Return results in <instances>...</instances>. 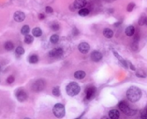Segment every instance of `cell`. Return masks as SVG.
<instances>
[{
    "label": "cell",
    "instance_id": "cell-20",
    "mask_svg": "<svg viewBox=\"0 0 147 119\" xmlns=\"http://www.w3.org/2000/svg\"><path fill=\"white\" fill-rule=\"evenodd\" d=\"M29 31H30V29H29V27L28 25L23 26V27H22V29H21V33L23 35H25V36L29 35Z\"/></svg>",
    "mask_w": 147,
    "mask_h": 119
},
{
    "label": "cell",
    "instance_id": "cell-29",
    "mask_svg": "<svg viewBox=\"0 0 147 119\" xmlns=\"http://www.w3.org/2000/svg\"><path fill=\"white\" fill-rule=\"evenodd\" d=\"M134 7H135V4H134V3H130V4L127 5L126 11H129V12H131V11H132L133 9H134Z\"/></svg>",
    "mask_w": 147,
    "mask_h": 119
},
{
    "label": "cell",
    "instance_id": "cell-30",
    "mask_svg": "<svg viewBox=\"0 0 147 119\" xmlns=\"http://www.w3.org/2000/svg\"><path fill=\"white\" fill-rule=\"evenodd\" d=\"M59 28H60V26H59V24H56V23H53L52 24V25H51V29H53V30H58L59 29Z\"/></svg>",
    "mask_w": 147,
    "mask_h": 119
},
{
    "label": "cell",
    "instance_id": "cell-31",
    "mask_svg": "<svg viewBox=\"0 0 147 119\" xmlns=\"http://www.w3.org/2000/svg\"><path fill=\"white\" fill-rule=\"evenodd\" d=\"M15 80V78L13 77V76H9L7 79V83L8 84H12L13 82H14Z\"/></svg>",
    "mask_w": 147,
    "mask_h": 119
},
{
    "label": "cell",
    "instance_id": "cell-13",
    "mask_svg": "<svg viewBox=\"0 0 147 119\" xmlns=\"http://www.w3.org/2000/svg\"><path fill=\"white\" fill-rule=\"evenodd\" d=\"M109 117L110 119H118L120 117V113L118 110H112L109 111Z\"/></svg>",
    "mask_w": 147,
    "mask_h": 119
},
{
    "label": "cell",
    "instance_id": "cell-2",
    "mask_svg": "<svg viewBox=\"0 0 147 119\" xmlns=\"http://www.w3.org/2000/svg\"><path fill=\"white\" fill-rule=\"evenodd\" d=\"M66 92L68 96H76L80 92H81V87L76 82H70L66 86Z\"/></svg>",
    "mask_w": 147,
    "mask_h": 119
},
{
    "label": "cell",
    "instance_id": "cell-16",
    "mask_svg": "<svg viewBox=\"0 0 147 119\" xmlns=\"http://www.w3.org/2000/svg\"><path fill=\"white\" fill-rule=\"evenodd\" d=\"M85 76H86V73H85L84 71H77V72H74V78L77 79H82L85 78Z\"/></svg>",
    "mask_w": 147,
    "mask_h": 119
},
{
    "label": "cell",
    "instance_id": "cell-34",
    "mask_svg": "<svg viewBox=\"0 0 147 119\" xmlns=\"http://www.w3.org/2000/svg\"><path fill=\"white\" fill-rule=\"evenodd\" d=\"M69 8H70V11H74V10H75V8L74 7L73 4H72V5H70V6H69Z\"/></svg>",
    "mask_w": 147,
    "mask_h": 119
},
{
    "label": "cell",
    "instance_id": "cell-23",
    "mask_svg": "<svg viewBox=\"0 0 147 119\" xmlns=\"http://www.w3.org/2000/svg\"><path fill=\"white\" fill-rule=\"evenodd\" d=\"M4 48L8 51H11L14 48V45H13V43L11 42H5V44H4Z\"/></svg>",
    "mask_w": 147,
    "mask_h": 119
},
{
    "label": "cell",
    "instance_id": "cell-22",
    "mask_svg": "<svg viewBox=\"0 0 147 119\" xmlns=\"http://www.w3.org/2000/svg\"><path fill=\"white\" fill-rule=\"evenodd\" d=\"M33 41H34V37H33L32 36H30V35H27V36H25V37H24V42L27 44L32 43Z\"/></svg>",
    "mask_w": 147,
    "mask_h": 119
},
{
    "label": "cell",
    "instance_id": "cell-7",
    "mask_svg": "<svg viewBox=\"0 0 147 119\" xmlns=\"http://www.w3.org/2000/svg\"><path fill=\"white\" fill-rule=\"evenodd\" d=\"M78 49L81 54H88L90 50V46L87 42H81L78 46Z\"/></svg>",
    "mask_w": 147,
    "mask_h": 119
},
{
    "label": "cell",
    "instance_id": "cell-28",
    "mask_svg": "<svg viewBox=\"0 0 147 119\" xmlns=\"http://www.w3.org/2000/svg\"><path fill=\"white\" fill-rule=\"evenodd\" d=\"M145 19H146V16H145L144 15L141 16V17L138 19V24L140 26H143L144 24H145Z\"/></svg>",
    "mask_w": 147,
    "mask_h": 119
},
{
    "label": "cell",
    "instance_id": "cell-8",
    "mask_svg": "<svg viewBox=\"0 0 147 119\" xmlns=\"http://www.w3.org/2000/svg\"><path fill=\"white\" fill-rule=\"evenodd\" d=\"M63 54V49L61 48H54L48 53V55L50 57H60Z\"/></svg>",
    "mask_w": 147,
    "mask_h": 119
},
{
    "label": "cell",
    "instance_id": "cell-36",
    "mask_svg": "<svg viewBox=\"0 0 147 119\" xmlns=\"http://www.w3.org/2000/svg\"><path fill=\"white\" fill-rule=\"evenodd\" d=\"M141 119H147V115L146 114H145V115H143L141 117Z\"/></svg>",
    "mask_w": 147,
    "mask_h": 119
},
{
    "label": "cell",
    "instance_id": "cell-11",
    "mask_svg": "<svg viewBox=\"0 0 147 119\" xmlns=\"http://www.w3.org/2000/svg\"><path fill=\"white\" fill-rule=\"evenodd\" d=\"M86 4H87V2L85 1V0H76V1L74 2L73 5L75 9H81V10L85 7Z\"/></svg>",
    "mask_w": 147,
    "mask_h": 119
},
{
    "label": "cell",
    "instance_id": "cell-32",
    "mask_svg": "<svg viewBox=\"0 0 147 119\" xmlns=\"http://www.w3.org/2000/svg\"><path fill=\"white\" fill-rule=\"evenodd\" d=\"M45 11H46V12L48 13V14H50V13L53 12V9H52V7H50V6H47Z\"/></svg>",
    "mask_w": 147,
    "mask_h": 119
},
{
    "label": "cell",
    "instance_id": "cell-15",
    "mask_svg": "<svg viewBox=\"0 0 147 119\" xmlns=\"http://www.w3.org/2000/svg\"><path fill=\"white\" fill-rule=\"evenodd\" d=\"M113 54H114V55L116 56V58H117V59H118V60H119V61L121 62V64H122V65L124 66L125 67H127V66H128L127 62H126V60H125L123 59V58H122L121 56H120L119 54H118V53H117V52H115V51H113Z\"/></svg>",
    "mask_w": 147,
    "mask_h": 119
},
{
    "label": "cell",
    "instance_id": "cell-24",
    "mask_svg": "<svg viewBox=\"0 0 147 119\" xmlns=\"http://www.w3.org/2000/svg\"><path fill=\"white\" fill-rule=\"evenodd\" d=\"M59 42V36L58 35H53L52 36L50 37V42L53 44H56Z\"/></svg>",
    "mask_w": 147,
    "mask_h": 119
},
{
    "label": "cell",
    "instance_id": "cell-21",
    "mask_svg": "<svg viewBox=\"0 0 147 119\" xmlns=\"http://www.w3.org/2000/svg\"><path fill=\"white\" fill-rule=\"evenodd\" d=\"M88 14H89V10L87 8H83L79 11V15L81 16H88Z\"/></svg>",
    "mask_w": 147,
    "mask_h": 119
},
{
    "label": "cell",
    "instance_id": "cell-1",
    "mask_svg": "<svg viewBox=\"0 0 147 119\" xmlns=\"http://www.w3.org/2000/svg\"><path fill=\"white\" fill-rule=\"evenodd\" d=\"M142 92L140 89H138L136 86H131L126 92V97H127L128 100L132 103L138 102L140 98H141Z\"/></svg>",
    "mask_w": 147,
    "mask_h": 119
},
{
    "label": "cell",
    "instance_id": "cell-27",
    "mask_svg": "<svg viewBox=\"0 0 147 119\" xmlns=\"http://www.w3.org/2000/svg\"><path fill=\"white\" fill-rule=\"evenodd\" d=\"M136 75L138 76V77H139V78H145V77H146V74H145V72H144L143 70H138V71H137Z\"/></svg>",
    "mask_w": 147,
    "mask_h": 119
},
{
    "label": "cell",
    "instance_id": "cell-10",
    "mask_svg": "<svg viewBox=\"0 0 147 119\" xmlns=\"http://www.w3.org/2000/svg\"><path fill=\"white\" fill-rule=\"evenodd\" d=\"M102 59V54L99 51H93L91 54V60L94 62L100 61Z\"/></svg>",
    "mask_w": 147,
    "mask_h": 119
},
{
    "label": "cell",
    "instance_id": "cell-18",
    "mask_svg": "<svg viewBox=\"0 0 147 119\" xmlns=\"http://www.w3.org/2000/svg\"><path fill=\"white\" fill-rule=\"evenodd\" d=\"M32 34L36 37H40L42 36V34H43V32H42V29L39 27H36L32 30Z\"/></svg>",
    "mask_w": 147,
    "mask_h": 119
},
{
    "label": "cell",
    "instance_id": "cell-38",
    "mask_svg": "<svg viewBox=\"0 0 147 119\" xmlns=\"http://www.w3.org/2000/svg\"><path fill=\"white\" fill-rule=\"evenodd\" d=\"M101 119H110V117H106V116H104V117H101Z\"/></svg>",
    "mask_w": 147,
    "mask_h": 119
},
{
    "label": "cell",
    "instance_id": "cell-33",
    "mask_svg": "<svg viewBox=\"0 0 147 119\" xmlns=\"http://www.w3.org/2000/svg\"><path fill=\"white\" fill-rule=\"evenodd\" d=\"M38 17H39L40 20H43L45 18V16L43 14H39V16H38Z\"/></svg>",
    "mask_w": 147,
    "mask_h": 119
},
{
    "label": "cell",
    "instance_id": "cell-37",
    "mask_svg": "<svg viewBox=\"0 0 147 119\" xmlns=\"http://www.w3.org/2000/svg\"><path fill=\"white\" fill-rule=\"evenodd\" d=\"M120 24H121V22H117L116 24H114V26L115 27H117V26H118V25H120Z\"/></svg>",
    "mask_w": 147,
    "mask_h": 119
},
{
    "label": "cell",
    "instance_id": "cell-14",
    "mask_svg": "<svg viewBox=\"0 0 147 119\" xmlns=\"http://www.w3.org/2000/svg\"><path fill=\"white\" fill-rule=\"evenodd\" d=\"M134 33H135V27H134V26L130 25L126 29V35L127 36H133V35H134Z\"/></svg>",
    "mask_w": 147,
    "mask_h": 119
},
{
    "label": "cell",
    "instance_id": "cell-41",
    "mask_svg": "<svg viewBox=\"0 0 147 119\" xmlns=\"http://www.w3.org/2000/svg\"><path fill=\"white\" fill-rule=\"evenodd\" d=\"M24 119H31V118H29V117H25Z\"/></svg>",
    "mask_w": 147,
    "mask_h": 119
},
{
    "label": "cell",
    "instance_id": "cell-19",
    "mask_svg": "<svg viewBox=\"0 0 147 119\" xmlns=\"http://www.w3.org/2000/svg\"><path fill=\"white\" fill-rule=\"evenodd\" d=\"M29 61L31 64H36L38 62V56L36 54H32L31 56H29Z\"/></svg>",
    "mask_w": 147,
    "mask_h": 119
},
{
    "label": "cell",
    "instance_id": "cell-12",
    "mask_svg": "<svg viewBox=\"0 0 147 119\" xmlns=\"http://www.w3.org/2000/svg\"><path fill=\"white\" fill-rule=\"evenodd\" d=\"M95 88L94 87H89V88L87 90V92H86V97L87 99H92L93 97V96H94L95 94Z\"/></svg>",
    "mask_w": 147,
    "mask_h": 119
},
{
    "label": "cell",
    "instance_id": "cell-6",
    "mask_svg": "<svg viewBox=\"0 0 147 119\" xmlns=\"http://www.w3.org/2000/svg\"><path fill=\"white\" fill-rule=\"evenodd\" d=\"M16 98H17V100L19 102H24L28 97L26 92L23 90H18L17 92H16Z\"/></svg>",
    "mask_w": 147,
    "mask_h": 119
},
{
    "label": "cell",
    "instance_id": "cell-9",
    "mask_svg": "<svg viewBox=\"0 0 147 119\" xmlns=\"http://www.w3.org/2000/svg\"><path fill=\"white\" fill-rule=\"evenodd\" d=\"M13 17H14V20L16 22H23V20L25 19V14H24L23 11H18L14 13Z\"/></svg>",
    "mask_w": 147,
    "mask_h": 119
},
{
    "label": "cell",
    "instance_id": "cell-5",
    "mask_svg": "<svg viewBox=\"0 0 147 119\" xmlns=\"http://www.w3.org/2000/svg\"><path fill=\"white\" fill-rule=\"evenodd\" d=\"M44 88H45V81L43 80V79H37L32 85V90L36 92H42Z\"/></svg>",
    "mask_w": 147,
    "mask_h": 119
},
{
    "label": "cell",
    "instance_id": "cell-17",
    "mask_svg": "<svg viewBox=\"0 0 147 119\" xmlns=\"http://www.w3.org/2000/svg\"><path fill=\"white\" fill-rule=\"evenodd\" d=\"M103 35H104L105 37L110 39V38H112L113 36V30L110 29H105L104 30H103Z\"/></svg>",
    "mask_w": 147,
    "mask_h": 119
},
{
    "label": "cell",
    "instance_id": "cell-26",
    "mask_svg": "<svg viewBox=\"0 0 147 119\" xmlns=\"http://www.w3.org/2000/svg\"><path fill=\"white\" fill-rule=\"evenodd\" d=\"M16 53L18 54V55H22V54H24V48L21 46H18L16 48Z\"/></svg>",
    "mask_w": 147,
    "mask_h": 119
},
{
    "label": "cell",
    "instance_id": "cell-40",
    "mask_svg": "<svg viewBox=\"0 0 147 119\" xmlns=\"http://www.w3.org/2000/svg\"><path fill=\"white\" fill-rule=\"evenodd\" d=\"M145 24L147 25V17H146V19H145Z\"/></svg>",
    "mask_w": 147,
    "mask_h": 119
},
{
    "label": "cell",
    "instance_id": "cell-39",
    "mask_svg": "<svg viewBox=\"0 0 147 119\" xmlns=\"http://www.w3.org/2000/svg\"><path fill=\"white\" fill-rule=\"evenodd\" d=\"M84 113H85V112H84ZM84 113H83V114H84ZM83 114H82V115H81V117H77V118H75V119H81V117H82V116H83Z\"/></svg>",
    "mask_w": 147,
    "mask_h": 119
},
{
    "label": "cell",
    "instance_id": "cell-25",
    "mask_svg": "<svg viewBox=\"0 0 147 119\" xmlns=\"http://www.w3.org/2000/svg\"><path fill=\"white\" fill-rule=\"evenodd\" d=\"M52 93L53 95L56 96V97H59V96L61 95V90H60V88L58 86H56L52 90Z\"/></svg>",
    "mask_w": 147,
    "mask_h": 119
},
{
    "label": "cell",
    "instance_id": "cell-3",
    "mask_svg": "<svg viewBox=\"0 0 147 119\" xmlns=\"http://www.w3.org/2000/svg\"><path fill=\"white\" fill-rule=\"evenodd\" d=\"M53 113L57 118H62L65 116V106L61 103H57L53 107Z\"/></svg>",
    "mask_w": 147,
    "mask_h": 119
},
{
    "label": "cell",
    "instance_id": "cell-35",
    "mask_svg": "<svg viewBox=\"0 0 147 119\" xmlns=\"http://www.w3.org/2000/svg\"><path fill=\"white\" fill-rule=\"evenodd\" d=\"M129 65H130V67H131L132 70H135V67L133 65H132V63H129Z\"/></svg>",
    "mask_w": 147,
    "mask_h": 119
},
{
    "label": "cell",
    "instance_id": "cell-4",
    "mask_svg": "<svg viewBox=\"0 0 147 119\" xmlns=\"http://www.w3.org/2000/svg\"><path fill=\"white\" fill-rule=\"evenodd\" d=\"M118 106L119 107V110H121L122 112H124L125 114H126V115L128 116H133L136 114L137 110H132V109H130L129 105L126 104V102L125 101H121L118 103Z\"/></svg>",
    "mask_w": 147,
    "mask_h": 119
}]
</instances>
